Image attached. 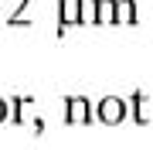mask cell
I'll use <instances>...</instances> for the list:
<instances>
[{
	"label": "cell",
	"mask_w": 153,
	"mask_h": 150,
	"mask_svg": "<svg viewBox=\"0 0 153 150\" xmlns=\"http://www.w3.org/2000/svg\"><path fill=\"white\" fill-rule=\"evenodd\" d=\"M126 113H129V106H126V99H119V96H102L99 106H95V116H99V123H105V126L123 123Z\"/></svg>",
	"instance_id": "1"
},
{
	"label": "cell",
	"mask_w": 153,
	"mask_h": 150,
	"mask_svg": "<svg viewBox=\"0 0 153 150\" xmlns=\"http://www.w3.org/2000/svg\"><path fill=\"white\" fill-rule=\"evenodd\" d=\"M92 119V102L85 96H68L65 99V123L68 126H82Z\"/></svg>",
	"instance_id": "2"
},
{
	"label": "cell",
	"mask_w": 153,
	"mask_h": 150,
	"mask_svg": "<svg viewBox=\"0 0 153 150\" xmlns=\"http://www.w3.org/2000/svg\"><path fill=\"white\" fill-rule=\"evenodd\" d=\"M71 24H82V7H78V0H61L58 4V31L65 34V28Z\"/></svg>",
	"instance_id": "3"
},
{
	"label": "cell",
	"mask_w": 153,
	"mask_h": 150,
	"mask_svg": "<svg viewBox=\"0 0 153 150\" xmlns=\"http://www.w3.org/2000/svg\"><path fill=\"white\" fill-rule=\"evenodd\" d=\"M133 119H136L140 126H146V123H150V99H146L143 92L133 96Z\"/></svg>",
	"instance_id": "4"
},
{
	"label": "cell",
	"mask_w": 153,
	"mask_h": 150,
	"mask_svg": "<svg viewBox=\"0 0 153 150\" xmlns=\"http://www.w3.org/2000/svg\"><path fill=\"white\" fill-rule=\"evenodd\" d=\"M116 24H136V4L133 0H116Z\"/></svg>",
	"instance_id": "5"
},
{
	"label": "cell",
	"mask_w": 153,
	"mask_h": 150,
	"mask_svg": "<svg viewBox=\"0 0 153 150\" xmlns=\"http://www.w3.org/2000/svg\"><path fill=\"white\" fill-rule=\"evenodd\" d=\"M82 7V24H99V0H78Z\"/></svg>",
	"instance_id": "6"
},
{
	"label": "cell",
	"mask_w": 153,
	"mask_h": 150,
	"mask_svg": "<svg viewBox=\"0 0 153 150\" xmlns=\"http://www.w3.org/2000/svg\"><path fill=\"white\" fill-rule=\"evenodd\" d=\"M99 24H116V0H99Z\"/></svg>",
	"instance_id": "7"
},
{
	"label": "cell",
	"mask_w": 153,
	"mask_h": 150,
	"mask_svg": "<svg viewBox=\"0 0 153 150\" xmlns=\"http://www.w3.org/2000/svg\"><path fill=\"white\" fill-rule=\"evenodd\" d=\"M24 4H27V0H10V7H7V21H10V24L17 21V14L24 10Z\"/></svg>",
	"instance_id": "8"
},
{
	"label": "cell",
	"mask_w": 153,
	"mask_h": 150,
	"mask_svg": "<svg viewBox=\"0 0 153 150\" xmlns=\"http://www.w3.org/2000/svg\"><path fill=\"white\" fill-rule=\"evenodd\" d=\"M7 119V99H0V123Z\"/></svg>",
	"instance_id": "9"
}]
</instances>
